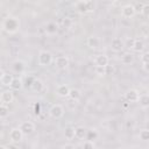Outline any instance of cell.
<instances>
[{
  "label": "cell",
  "instance_id": "6da1fadb",
  "mask_svg": "<svg viewBox=\"0 0 149 149\" xmlns=\"http://www.w3.org/2000/svg\"><path fill=\"white\" fill-rule=\"evenodd\" d=\"M20 28V21L15 16H7L2 21V29L8 34H14Z\"/></svg>",
  "mask_w": 149,
  "mask_h": 149
},
{
  "label": "cell",
  "instance_id": "7a4b0ae2",
  "mask_svg": "<svg viewBox=\"0 0 149 149\" xmlns=\"http://www.w3.org/2000/svg\"><path fill=\"white\" fill-rule=\"evenodd\" d=\"M74 8L80 14H87L94 10V2L90 0H80L74 2Z\"/></svg>",
  "mask_w": 149,
  "mask_h": 149
},
{
  "label": "cell",
  "instance_id": "3957f363",
  "mask_svg": "<svg viewBox=\"0 0 149 149\" xmlns=\"http://www.w3.org/2000/svg\"><path fill=\"white\" fill-rule=\"evenodd\" d=\"M51 62H52V55L49 51L43 50V51H41L38 54V63H40V65L47 66V65H50Z\"/></svg>",
  "mask_w": 149,
  "mask_h": 149
},
{
  "label": "cell",
  "instance_id": "277c9868",
  "mask_svg": "<svg viewBox=\"0 0 149 149\" xmlns=\"http://www.w3.org/2000/svg\"><path fill=\"white\" fill-rule=\"evenodd\" d=\"M49 114H50V116L54 118V119H59V118H62V116L64 115V108H63L62 105L55 104V105H52V106L50 107Z\"/></svg>",
  "mask_w": 149,
  "mask_h": 149
},
{
  "label": "cell",
  "instance_id": "5b68a950",
  "mask_svg": "<svg viewBox=\"0 0 149 149\" xmlns=\"http://www.w3.org/2000/svg\"><path fill=\"white\" fill-rule=\"evenodd\" d=\"M121 14H122V16L126 17V19H132V17L136 14L135 8H134V5H130V3L125 5V6L121 8Z\"/></svg>",
  "mask_w": 149,
  "mask_h": 149
},
{
  "label": "cell",
  "instance_id": "8992f818",
  "mask_svg": "<svg viewBox=\"0 0 149 149\" xmlns=\"http://www.w3.org/2000/svg\"><path fill=\"white\" fill-rule=\"evenodd\" d=\"M22 137H23V133L20 130V128H13L9 132V140H10V142L19 143L20 141H22Z\"/></svg>",
  "mask_w": 149,
  "mask_h": 149
},
{
  "label": "cell",
  "instance_id": "52a82bcc",
  "mask_svg": "<svg viewBox=\"0 0 149 149\" xmlns=\"http://www.w3.org/2000/svg\"><path fill=\"white\" fill-rule=\"evenodd\" d=\"M20 130L23 133V135H30L35 130V126L31 121H24L20 125Z\"/></svg>",
  "mask_w": 149,
  "mask_h": 149
},
{
  "label": "cell",
  "instance_id": "ba28073f",
  "mask_svg": "<svg viewBox=\"0 0 149 149\" xmlns=\"http://www.w3.org/2000/svg\"><path fill=\"white\" fill-rule=\"evenodd\" d=\"M139 98H140V93L132 88V90H128L125 94V99L128 101V102H137L139 101Z\"/></svg>",
  "mask_w": 149,
  "mask_h": 149
},
{
  "label": "cell",
  "instance_id": "9c48e42d",
  "mask_svg": "<svg viewBox=\"0 0 149 149\" xmlns=\"http://www.w3.org/2000/svg\"><path fill=\"white\" fill-rule=\"evenodd\" d=\"M0 100H1V104H5V105H8L10 104L13 100H14V93L12 90H6L1 93V97H0Z\"/></svg>",
  "mask_w": 149,
  "mask_h": 149
},
{
  "label": "cell",
  "instance_id": "30bf717a",
  "mask_svg": "<svg viewBox=\"0 0 149 149\" xmlns=\"http://www.w3.org/2000/svg\"><path fill=\"white\" fill-rule=\"evenodd\" d=\"M111 48H112L113 51L119 52V51H121L125 48V42L121 38H119V37H114L112 40V42H111Z\"/></svg>",
  "mask_w": 149,
  "mask_h": 149
},
{
  "label": "cell",
  "instance_id": "8fae6325",
  "mask_svg": "<svg viewBox=\"0 0 149 149\" xmlns=\"http://www.w3.org/2000/svg\"><path fill=\"white\" fill-rule=\"evenodd\" d=\"M13 79H14V77L12 74L6 73V72H3V70H1V74H0V83H1V85H3V86H10Z\"/></svg>",
  "mask_w": 149,
  "mask_h": 149
},
{
  "label": "cell",
  "instance_id": "7c38bea8",
  "mask_svg": "<svg viewBox=\"0 0 149 149\" xmlns=\"http://www.w3.org/2000/svg\"><path fill=\"white\" fill-rule=\"evenodd\" d=\"M70 90H71V88H69V86H68V85L62 84V85H58V86H57V88H56V93H57V95H58V97L66 98V97H69Z\"/></svg>",
  "mask_w": 149,
  "mask_h": 149
},
{
  "label": "cell",
  "instance_id": "4fadbf2b",
  "mask_svg": "<svg viewBox=\"0 0 149 149\" xmlns=\"http://www.w3.org/2000/svg\"><path fill=\"white\" fill-rule=\"evenodd\" d=\"M94 62H95V66H107L109 63V58H108V56L101 54L94 58Z\"/></svg>",
  "mask_w": 149,
  "mask_h": 149
},
{
  "label": "cell",
  "instance_id": "5bb4252c",
  "mask_svg": "<svg viewBox=\"0 0 149 149\" xmlns=\"http://www.w3.org/2000/svg\"><path fill=\"white\" fill-rule=\"evenodd\" d=\"M55 65L59 69H65L69 65V58L66 56H58L55 59Z\"/></svg>",
  "mask_w": 149,
  "mask_h": 149
},
{
  "label": "cell",
  "instance_id": "9a60e30c",
  "mask_svg": "<svg viewBox=\"0 0 149 149\" xmlns=\"http://www.w3.org/2000/svg\"><path fill=\"white\" fill-rule=\"evenodd\" d=\"M44 29H45V33L48 35H55L58 31V24L56 22H48L45 24V28Z\"/></svg>",
  "mask_w": 149,
  "mask_h": 149
},
{
  "label": "cell",
  "instance_id": "2e32d148",
  "mask_svg": "<svg viewBox=\"0 0 149 149\" xmlns=\"http://www.w3.org/2000/svg\"><path fill=\"white\" fill-rule=\"evenodd\" d=\"M24 68H26L24 62H23V61H21V59H16V61H14V62H13V64H12V69H13L15 72H19V73L23 72Z\"/></svg>",
  "mask_w": 149,
  "mask_h": 149
},
{
  "label": "cell",
  "instance_id": "e0dca14e",
  "mask_svg": "<svg viewBox=\"0 0 149 149\" xmlns=\"http://www.w3.org/2000/svg\"><path fill=\"white\" fill-rule=\"evenodd\" d=\"M87 45L91 48V49H97L99 45H100V40L97 37V36H90L87 38Z\"/></svg>",
  "mask_w": 149,
  "mask_h": 149
},
{
  "label": "cell",
  "instance_id": "ac0fdd59",
  "mask_svg": "<svg viewBox=\"0 0 149 149\" xmlns=\"http://www.w3.org/2000/svg\"><path fill=\"white\" fill-rule=\"evenodd\" d=\"M9 87H10L12 91H20L23 87V81L20 78H14Z\"/></svg>",
  "mask_w": 149,
  "mask_h": 149
},
{
  "label": "cell",
  "instance_id": "d6986e66",
  "mask_svg": "<svg viewBox=\"0 0 149 149\" xmlns=\"http://www.w3.org/2000/svg\"><path fill=\"white\" fill-rule=\"evenodd\" d=\"M137 102H140V106L142 108H148L149 107V94H141Z\"/></svg>",
  "mask_w": 149,
  "mask_h": 149
},
{
  "label": "cell",
  "instance_id": "ffe728a7",
  "mask_svg": "<svg viewBox=\"0 0 149 149\" xmlns=\"http://www.w3.org/2000/svg\"><path fill=\"white\" fill-rule=\"evenodd\" d=\"M76 128L73 127H66L64 129V136L66 140H72L73 137H76Z\"/></svg>",
  "mask_w": 149,
  "mask_h": 149
},
{
  "label": "cell",
  "instance_id": "44dd1931",
  "mask_svg": "<svg viewBox=\"0 0 149 149\" xmlns=\"http://www.w3.org/2000/svg\"><path fill=\"white\" fill-rule=\"evenodd\" d=\"M69 97H70L72 100L77 101V100L80 99V97H81V92H80L78 88H71V90H70V93H69Z\"/></svg>",
  "mask_w": 149,
  "mask_h": 149
},
{
  "label": "cell",
  "instance_id": "7402d4cb",
  "mask_svg": "<svg viewBox=\"0 0 149 149\" xmlns=\"http://www.w3.org/2000/svg\"><path fill=\"white\" fill-rule=\"evenodd\" d=\"M30 88H31L33 91H35V92H40V91H42V88H43V83H42L40 79H35V80L33 81Z\"/></svg>",
  "mask_w": 149,
  "mask_h": 149
},
{
  "label": "cell",
  "instance_id": "603a6c76",
  "mask_svg": "<svg viewBox=\"0 0 149 149\" xmlns=\"http://www.w3.org/2000/svg\"><path fill=\"white\" fill-rule=\"evenodd\" d=\"M76 137L77 139H84V137H86V133H87V130H86V128H84V127H77L76 128Z\"/></svg>",
  "mask_w": 149,
  "mask_h": 149
},
{
  "label": "cell",
  "instance_id": "cb8c5ba5",
  "mask_svg": "<svg viewBox=\"0 0 149 149\" xmlns=\"http://www.w3.org/2000/svg\"><path fill=\"white\" fill-rule=\"evenodd\" d=\"M133 61H134V56L132 54H129V52L123 54L122 57H121V62L123 64H130V63H133Z\"/></svg>",
  "mask_w": 149,
  "mask_h": 149
},
{
  "label": "cell",
  "instance_id": "d4e9b609",
  "mask_svg": "<svg viewBox=\"0 0 149 149\" xmlns=\"http://www.w3.org/2000/svg\"><path fill=\"white\" fill-rule=\"evenodd\" d=\"M144 49V43H143V41L142 40H135V44H134V48H133V50L134 51H136V52H140V51H142Z\"/></svg>",
  "mask_w": 149,
  "mask_h": 149
},
{
  "label": "cell",
  "instance_id": "484cf974",
  "mask_svg": "<svg viewBox=\"0 0 149 149\" xmlns=\"http://www.w3.org/2000/svg\"><path fill=\"white\" fill-rule=\"evenodd\" d=\"M98 137V132L95 129H90L86 133V140L87 141H94Z\"/></svg>",
  "mask_w": 149,
  "mask_h": 149
},
{
  "label": "cell",
  "instance_id": "4316f807",
  "mask_svg": "<svg viewBox=\"0 0 149 149\" xmlns=\"http://www.w3.org/2000/svg\"><path fill=\"white\" fill-rule=\"evenodd\" d=\"M9 114V108L7 105L1 104L0 105V118H6Z\"/></svg>",
  "mask_w": 149,
  "mask_h": 149
},
{
  "label": "cell",
  "instance_id": "83f0119b",
  "mask_svg": "<svg viewBox=\"0 0 149 149\" xmlns=\"http://www.w3.org/2000/svg\"><path fill=\"white\" fill-rule=\"evenodd\" d=\"M140 34L144 37H148L149 36V26L148 24H142L140 27Z\"/></svg>",
  "mask_w": 149,
  "mask_h": 149
},
{
  "label": "cell",
  "instance_id": "f1b7e54d",
  "mask_svg": "<svg viewBox=\"0 0 149 149\" xmlns=\"http://www.w3.org/2000/svg\"><path fill=\"white\" fill-rule=\"evenodd\" d=\"M140 139L142 141H149V129H142L140 132Z\"/></svg>",
  "mask_w": 149,
  "mask_h": 149
},
{
  "label": "cell",
  "instance_id": "f546056e",
  "mask_svg": "<svg viewBox=\"0 0 149 149\" xmlns=\"http://www.w3.org/2000/svg\"><path fill=\"white\" fill-rule=\"evenodd\" d=\"M83 149H94V142L93 141H84V143L81 144Z\"/></svg>",
  "mask_w": 149,
  "mask_h": 149
},
{
  "label": "cell",
  "instance_id": "4dcf8cb0",
  "mask_svg": "<svg viewBox=\"0 0 149 149\" xmlns=\"http://www.w3.org/2000/svg\"><path fill=\"white\" fill-rule=\"evenodd\" d=\"M94 71L98 76H105L106 74V66H95Z\"/></svg>",
  "mask_w": 149,
  "mask_h": 149
},
{
  "label": "cell",
  "instance_id": "1f68e13d",
  "mask_svg": "<svg viewBox=\"0 0 149 149\" xmlns=\"http://www.w3.org/2000/svg\"><path fill=\"white\" fill-rule=\"evenodd\" d=\"M134 44H135V40L134 38H128L125 42V47L128 48V49H133L134 48Z\"/></svg>",
  "mask_w": 149,
  "mask_h": 149
},
{
  "label": "cell",
  "instance_id": "d6a6232c",
  "mask_svg": "<svg viewBox=\"0 0 149 149\" xmlns=\"http://www.w3.org/2000/svg\"><path fill=\"white\" fill-rule=\"evenodd\" d=\"M143 5H144V3H142V2H137V3H135V5H134L135 12H136V13H142V9H143Z\"/></svg>",
  "mask_w": 149,
  "mask_h": 149
},
{
  "label": "cell",
  "instance_id": "836d02e7",
  "mask_svg": "<svg viewBox=\"0 0 149 149\" xmlns=\"http://www.w3.org/2000/svg\"><path fill=\"white\" fill-rule=\"evenodd\" d=\"M142 14L147 17H149V3H144L143 5V9H142Z\"/></svg>",
  "mask_w": 149,
  "mask_h": 149
},
{
  "label": "cell",
  "instance_id": "e575fe53",
  "mask_svg": "<svg viewBox=\"0 0 149 149\" xmlns=\"http://www.w3.org/2000/svg\"><path fill=\"white\" fill-rule=\"evenodd\" d=\"M141 61H142V64L149 63V52H144V54L141 56Z\"/></svg>",
  "mask_w": 149,
  "mask_h": 149
},
{
  "label": "cell",
  "instance_id": "d590c367",
  "mask_svg": "<svg viewBox=\"0 0 149 149\" xmlns=\"http://www.w3.org/2000/svg\"><path fill=\"white\" fill-rule=\"evenodd\" d=\"M71 24H72V21H71V19H69V17H65V19L63 20V26H64L65 28H69Z\"/></svg>",
  "mask_w": 149,
  "mask_h": 149
},
{
  "label": "cell",
  "instance_id": "8d00e7d4",
  "mask_svg": "<svg viewBox=\"0 0 149 149\" xmlns=\"http://www.w3.org/2000/svg\"><path fill=\"white\" fill-rule=\"evenodd\" d=\"M34 80H35V78H33V77H30V76H29V77H28V78H27V79H26V83H27V85H28V86H29V87H30V86H31V84H33V81H34Z\"/></svg>",
  "mask_w": 149,
  "mask_h": 149
},
{
  "label": "cell",
  "instance_id": "74e56055",
  "mask_svg": "<svg viewBox=\"0 0 149 149\" xmlns=\"http://www.w3.org/2000/svg\"><path fill=\"white\" fill-rule=\"evenodd\" d=\"M7 148H8V149H19L17 144H16V143H14V142H10L9 144H7Z\"/></svg>",
  "mask_w": 149,
  "mask_h": 149
},
{
  "label": "cell",
  "instance_id": "f35d334b",
  "mask_svg": "<svg viewBox=\"0 0 149 149\" xmlns=\"http://www.w3.org/2000/svg\"><path fill=\"white\" fill-rule=\"evenodd\" d=\"M40 111H41L40 104H35V114H40Z\"/></svg>",
  "mask_w": 149,
  "mask_h": 149
},
{
  "label": "cell",
  "instance_id": "ab89813d",
  "mask_svg": "<svg viewBox=\"0 0 149 149\" xmlns=\"http://www.w3.org/2000/svg\"><path fill=\"white\" fill-rule=\"evenodd\" d=\"M63 149H74V146L71 144V143H66V144L63 147Z\"/></svg>",
  "mask_w": 149,
  "mask_h": 149
},
{
  "label": "cell",
  "instance_id": "60d3db41",
  "mask_svg": "<svg viewBox=\"0 0 149 149\" xmlns=\"http://www.w3.org/2000/svg\"><path fill=\"white\" fill-rule=\"evenodd\" d=\"M142 68H143V70H144L146 72L149 73V63H144V64L142 65Z\"/></svg>",
  "mask_w": 149,
  "mask_h": 149
},
{
  "label": "cell",
  "instance_id": "b9f144b4",
  "mask_svg": "<svg viewBox=\"0 0 149 149\" xmlns=\"http://www.w3.org/2000/svg\"><path fill=\"white\" fill-rule=\"evenodd\" d=\"M109 72H113V66L107 65V66H106V74H108Z\"/></svg>",
  "mask_w": 149,
  "mask_h": 149
},
{
  "label": "cell",
  "instance_id": "7bdbcfd3",
  "mask_svg": "<svg viewBox=\"0 0 149 149\" xmlns=\"http://www.w3.org/2000/svg\"><path fill=\"white\" fill-rule=\"evenodd\" d=\"M128 104H130V102H128V101H126L125 104H123V107L126 108V107H128Z\"/></svg>",
  "mask_w": 149,
  "mask_h": 149
},
{
  "label": "cell",
  "instance_id": "ee69618b",
  "mask_svg": "<svg viewBox=\"0 0 149 149\" xmlns=\"http://www.w3.org/2000/svg\"><path fill=\"white\" fill-rule=\"evenodd\" d=\"M0 149H8L7 146H0Z\"/></svg>",
  "mask_w": 149,
  "mask_h": 149
},
{
  "label": "cell",
  "instance_id": "f6af8a7d",
  "mask_svg": "<svg viewBox=\"0 0 149 149\" xmlns=\"http://www.w3.org/2000/svg\"><path fill=\"white\" fill-rule=\"evenodd\" d=\"M147 41H148V43H149V36H148V37H147Z\"/></svg>",
  "mask_w": 149,
  "mask_h": 149
},
{
  "label": "cell",
  "instance_id": "bcb514c9",
  "mask_svg": "<svg viewBox=\"0 0 149 149\" xmlns=\"http://www.w3.org/2000/svg\"><path fill=\"white\" fill-rule=\"evenodd\" d=\"M148 93H149V86H148Z\"/></svg>",
  "mask_w": 149,
  "mask_h": 149
}]
</instances>
